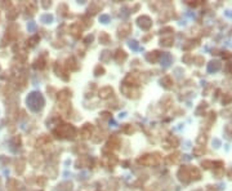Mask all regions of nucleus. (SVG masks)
Instances as JSON below:
<instances>
[{"label": "nucleus", "mask_w": 232, "mask_h": 191, "mask_svg": "<svg viewBox=\"0 0 232 191\" xmlns=\"http://www.w3.org/2000/svg\"><path fill=\"white\" fill-rule=\"evenodd\" d=\"M132 30V25L130 23H123L121 26L119 27V38H125L129 32Z\"/></svg>", "instance_id": "39448f33"}, {"label": "nucleus", "mask_w": 232, "mask_h": 191, "mask_svg": "<svg viewBox=\"0 0 232 191\" xmlns=\"http://www.w3.org/2000/svg\"><path fill=\"white\" fill-rule=\"evenodd\" d=\"M206 140H208V137H206L205 134H200L199 137H197V143H199L200 146H204L205 142H206Z\"/></svg>", "instance_id": "cd10ccee"}, {"label": "nucleus", "mask_w": 232, "mask_h": 191, "mask_svg": "<svg viewBox=\"0 0 232 191\" xmlns=\"http://www.w3.org/2000/svg\"><path fill=\"white\" fill-rule=\"evenodd\" d=\"M124 131H125L126 133H130V132H134V128H133L130 124H125V125H124Z\"/></svg>", "instance_id": "f704fd0d"}, {"label": "nucleus", "mask_w": 232, "mask_h": 191, "mask_svg": "<svg viewBox=\"0 0 232 191\" xmlns=\"http://www.w3.org/2000/svg\"><path fill=\"white\" fill-rule=\"evenodd\" d=\"M232 102V94H225L223 97V105H230Z\"/></svg>", "instance_id": "7c9ffc66"}, {"label": "nucleus", "mask_w": 232, "mask_h": 191, "mask_svg": "<svg viewBox=\"0 0 232 191\" xmlns=\"http://www.w3.org/2000/svg\"><path fill=\"white\" fill-rule=\"evenodd\" d=\"M201 165H202L204 169H209V168H212V167L214 165V163H213L212 160H202Z\"/></svg>", "instance_id": "bb28decb"}, {"label": "nucleus", "mask_w": 232, "mask_h": 191, "mask_svg": "<svg viewBox=\"0 0 232 191\" xmlns=\"http://www.w3.org/2000/svg\"><path fill=\"white\" fill-rule=\"evenodd\" d=\"M161 84L164 85V88H166V89H170V88H173V85H174V82H173V79L169 76V75H166V76H164L161 79Z\"/></svg>", "instance_id": "dca6fc26"}, {"label": "nucleus", "mask_w": 232, "mask_h": 191, "mask_svg": "<svg viewBox=\"0 0 232 191\" xmlns=\"http://www.w3.org/2000/svg\"><path fill=\"white\" fill-rule=\"evenodd\" d=\"M228 176H230V179H232V169L228 172Z\"/></svg>", "instance_id": "a19ab883"}, {"label": "nucleus", "mask_w": 232, "mask_h": 191, "mask_svg": "<svg viewBox=\"0 0 232 191\" xmlns=\"http://www.w3.org/2000/svg\"><path fill=\"white\" fill-rule=\"evenodd\" d=\"M178 178L183 184H188L191 181L190 177V165H182L178 170Z\"/></svg>", "instance_id": "7ed1b4c3"}, {"label": "nucleus", "mask_w": 232, "mask_h": 191, "mask_svg": "<svg viewBox=\"0 0 232 191\" xmlns=\"http://www.w3.org/2000/svg\"><path fill=\"white\" fill-rule=\"evenodd\" d=\"M193 154L196 155V156H202L204 154H205V147L204 146H196L195 149H193Z\"/></svg>", "instance_id": "b1692460"}, {"label": "nucleus", "mask_w": 232, "mask_h": 191, "mask_svg": "<svg viewBox=\"0 0 232 191\" xmlns=\"http://www.w3.org/2000/svg\"><path fill=\"white\" fill-rule=\"evenodd\" d=\"M99 8H101V7H99L98 4H93V5L89 8V13H92V14H93V13H97V11H99Z\"/></svg>", "instance_id": "2f4dec72"}, {"label": "nucleus", "mask_w": 232, "mask_h": 191, "mask_svg": "<svg viewBox=\"0 0 232 191\" xmlns=\"http://www.w3.org/2000/svg\"><path fill=\"white\" fill-rule=\"evenodd\" d=\"M138 25L141 26V27H142L143 30H147V29L151 27L152 22H151V20H150V17H147V16H142V17H139V18H138Z\"/></svg>", "instance_id": "423d86ee"}, {"label": "nucleus", "mask_w": 232, "mask_h": 191, "mask_svg": "<svg viewBox=\"0 0 232 191\" xmlns=\"http://www.w3.org/2000/svg\"><path fill=\"white\" fill-rule=\"evenodd\" d=\"M35 67L38 68H43V67H44V61H43V59H38L36 61V62H35Z\"/></svg>", "instance_id": "c9c22d12"}, {"label": "nucleus", "mask_w": 232, "mask_h": 191, "mask_svg": "<svg viewBox=\"0 0 232 191\" xmlns=\"http://www.w3.org/2000/svg\"><path fill=\"white\" fill-rule=\"evenodd\" d=\"M89 164H90V159L87 158V156H80V158L76 160V167H77V168L89 167Z\"/></svg>", "instance_id": "9b49d317"}, {"label": "nucleus", "mask_w": 232, "mask_h": 191, "mask_svg": "<svg viewBox=\"0 0 232 191\" xmlns=\"http://www.w3.org/2000/svg\"><path fill=\"white\" fill-rule=\"evenodd\" d=\"M70 31H71V35H72V36L80 38V36H81V26H80V23H74V25L71 26Z\"/></svg>", "instance_id": "4468645a"}, {"label": "nucleus", "mask_w": 232, "mask_h": 191, "mask_svg": "<svg viewBox=\"0 0 232 191\" xmlns=\"http://www.w3.org/2000/svg\"><path fill=\"white\" fill-rule=\"evenodd\" d=\"M173 43H174L173 36H165V38L161 39V44L165 45V47H171V45H173Z\"/></svg>", "instance_id": "412c9836"}, {"label": "nucleus", "mask_w": 232, "mask_h": 191, "mask_svg": "<svg viewBox=\"0 0 232 191\" xmlns=\"http://www.w3.org/2000/svg\"><path fill=\"white\" fill-rule=\"evenodd\" d=\"M190 177H191V181H199L201 178V173L199 170V168L196 167H190Z\"/></svg>", "instance_id": "2eb2a0df"}, {"label": "nucleus", "mask_w": 232, "mask_h": 191, "mask_svg": "<svg viewBox=\"0 0 232 191\" xmlns=\"http://www.w3.org/2000/svg\"><path fill=\"white\" fill-rule=\"evenodd\" d=\"M121 91H123V93L126 96V97H129V98H137V97L139 96V91H138V89H135L134 86L123 85Z\"/></svg>", "instance_id": "20e7f679"}, {"label": "nucleus", "mask_w": 232, "mask_h": 191, "mask_svg": "<svg viewBox=\"0 0 232 191\" xmlns=\"http://www.w3.org/2000/svg\"><path fill=\"white\" fill-rule=\"evenodd\" d=\"M225 132H226V134H227L230 138H232V124H228V125L226 127Z\"/></svg>", "instance_id": "72a5a7b5"}, {"label": "nucleus", "mask_w": 232, "mask_h": 191, "mask_svg": "<svg viewBox=\"0 0 232 191\" xmlns=\"http://www.w3.org/2000/svg\"><path fill=\"white\" fill-rule=\"evenodd\" d=\"M53 133L58 138H74L76 134V129L71 124H61L54 129Z\"/></svg>", "instance_id": "f257e3e1"}, {"label": "nucleus", "mask_w": 232, "mask_h": 191, "mask_svg": "<svg viewBox=\"0 0 232 191\" xmlns=\"http://www.w3.org/2000/svg\"><path fill=\"white\" fill-rule=\"evenodd\" d=\"M108 57H110V52L108 50H105V52H103V53H102V61H107L108 59Z\"/></svg>", "instance_id": "e433bc0d"}, {"label": "nucleus", "mask_w": 232, "mask_h": 191, "mask_svg": "<svg viewBox=\"0 0 232 191\" xmlns=\"http://www.w3.org/2000/svg\"><path fill=\"white\" fill-rule=\"evenodd\" d=\"M180 159V154L179 152H174V154H171L169 156H166L165 158V163L168 164V165H171V164H177Z\"/></svg>", "instance_id": "9d476101"}, {"label": "nucleus", "mask_w": 232, "mask_h": 191, "mask_svg": "<svg viewBox=\"0 0 232 191\" xmlns=\"http://www.w3.org/2000/svg\"><path fill=\"white\" fill-rule=\"evenodd\" d=\"M93 133V125L92 124H84V127L80 129V134L83 138H89Z\"/></svg>", "instance_id": "0eeeda50"}, {"label": "nucleus", "mask_w": 232, "mask_h": 191, "mask_svg": "<svg viewBox=\"0 0 232 191\" xmlns=\"http://www.w3.org/2000/svg\"><path fill=\"white\" fill-rule=\"evenodd\" d=\"M70 97H71V92L68 89H62L58 94V101L59 102H68Z\"/></svg>", "instance_id": "f8f14e48"}, {"label": "nucleus", "mask_w": 232, "mask_h": 191, "mask_svg": "<svg viewBox=\"0 0 232 191\" xmlns=\"http://www.w3.org/2000/svg\"><path fill=\"white\" fill-rule=\"evenodd\" d=\"M71 186H72L71 182H62V184L58 186V191H70Z\"/></svg>", "instance_id": "4be33fe9"}, {"label": "nucleus", "mask_w": 232, "mask_h": 191, "mask_svg": "<svg viewBox=\"0 0 232 191\" xmlns=\"http://www.w3.org/2000/svg\"><path fill=\"white\" fill-rule=\"evenodd\" d=\"M216 119H217V114H216L214 111H212L210 114H209V116H208V124L214 123V121H216Z\"/></svg>", "instance_id": "c756f323"}, {"label": "nucleus", "mask_w": 232, "mask_h": 191, "mask_svg": "<svg viewBox=\"0 0 232 191\" xmlns=\"http://www.w3.org/2000/svg\"><path fill=\"white\" fill-rule=\"evenodd\" d=\"M168 142H169V146H170V147H177V146L179 145V140H178L175 136H170V137L168 138Z\"/></svg>", "instance_id": "5701e85b"}, {"label": "nucleus", "mask_w": 232, "mask_h": 191, "mask_svg": "<svg viewBox=\"0 0 232 191\" xmlns=\"http://www.w3.org/2000/svg\"><path fill=\"white\" fill-rule=\"evenodd\" d=\"M161 105H164L165 109H169L171 105H173V100H171V97H169V96H168V97H165L164 100L161 101Z\"/></svg>", "instance_id": "393cba45"}, {"label": "nucleus", "mask_w": 232, "mask_h": 191, "mask_svg": "<svg viewBox=\"0 0 232 191\" xmlns=\"http://www.w3.org/2000/svg\"><path fill=\"white\" fill-rule=\"evenodd\" d=\"M204 57H201V56H197V57H195V63L197 65V66H201L202 63H204Z\"/></svg>", "instance_id": "473e14b6"}, {"label": "nucleus", "mask_w": 232, "mask_h": 191, "mask_svg": "<svg viewBox=\"0 0 232 191\" xmlns=\"http://www.w3.org/2000/svg\"><path fill=\"white\" fill-rule=\"evenodd\" d=\"M160 160H161L160 155L157 152H155V154L143 155L142 158L138 159V163L142 164V165H156V164H159Z\"/></svg>", "instance_id": "f03ea898"}, {"label": "nucleus", "mask_w": 232, "mask_h": 191, "mask_svg": "<svg viewBox=\"0 0 232 191\" xmlns=\"http://www.w3.org/2000/svg\"><path fill=\"white\" fill-rule=\"evenodd\" d=\"M112 94H114V89L111 88V86H105V88H102L99 91V97L103 100L112 97Z\"/></svg>", "instance_id": "1a4fd4ad"}, {"label": "nucleus", "mask_w": 232, "mask_h": 191, "mask_svg": "<svg viewBox=\"0 0 232 191\" xmlns=\"http://www.w3.org/2000/svg\"><path fill=\"white\" fill-rule=\"evenodd\" d=\"M99 41L102 43V44H107V43L110 41L108 34H106V32H101V35H99Z\"/></svg>", "instance_id": "a878e982"}, {"label": "nucleus", "mask_w": 232, "mask_h": 191, "mask_svg": "<svg viewBox=\"0 0 232 191\" xmlns=\"http://www.w3.org/2000/svg\"><path fill=\"white\" fill-rule=\"evenodd\" d=\"M221 67H222V63L219 62V61H212V62L209 63V66H208V70L210 71V72H216V71H218V70H221Z\"/></svg>", "instance_id": "f3484780"}, {"label": "nucleus", "mask_w": 232, "mask_h": 191, "mask_svg": "<svg viewBox=\"0 0 232 191\" xmlns=\"http://www.w3.org/2000/svg\"><path fill=\"white\" fill-rule=\"evenodd\" d=\"M103 72H105V68H103L101 65H98L96 68H94V75L99 76V75H103Z\"/></svg>", "instance_id": "c85d7f7f"}, {"label": "nucleus", "mask_w": 232, "mask_h": 191, "mask_svg": "<svg viewBox=\"0 0 232 191\" xmlns=\"http://www.w3.org/2000/svg\"><path fill=\"white\" fill-rule=\"evenodd\" d=\"M160 56H161V53L159 50H153V52H150V53L147 54V59L151 61V62H156Z\"/></svg>", "instance_id": "6ab92c4d"}, {"label": "nucleus", "mask_w": 232, "mask_h": 191, "mask_svg": "<svg viewBox=\"0 0 232 191\" xmlns=\"http://www.w3.org/2000/svg\"><path fill=\"white\" fill-rule=\"evenodd\" d=\"M119 146H120V140H119V137H116V136H112L110 138V141H108V143H107V149H119ZM106 149V150H107Z\"/></svg>", "instance_id": "ddd939ff"}, {"label": "nucleus", "mask_w": 232, "mask_h": 191, "mask_svg": "<svg viewBox=\"0 0 232 191\" xmlns=\"http://www.w3.org/2000/svg\"><path fill=\"white\" fill-rule=\"evenodd\" d=\"M115 59L117 61V62H124V61L126 59V53L123 49H117L116 53H115Z\"/></svg>", "instance_id": "a211bd4d"}, {"label": "nucleus", "mask_w": 232, "mask_h": 191, "mask_svg": "<svg viewBox=\"0 0 232 191\" xmlns=\"http://www.w3.org/2000/svg\"><path fill=\"white\" fill-rule=\"evenodd\" d=\"M191 59H192L191 54H186V56L183 57V61H184V62H187V63H188V62H190V61H191Z\"/></svg>", "instance_id": "4c0bfd02"}, {"label": "nucleus", "mask_w": 232, "mask_h": 191, "mask_svg": "<svg viewBox=\"0 0 232 191\" xmlns=\"http://www.w3.org/2000/svg\"><path fill=\"white\" fill-rule=\"evenodd\" d=\"M117 163V159L115 155H105L103 156V164L106 167H114L115 164Z\"/></svg>", "instance_id": "6e6552de"}, {"label": "nucleus", "mask_w": 232, "mask_h": 191, "mask_svg": "<svg viewBox=\"0 0 232 191\" xmlns=\"http://www.w3.org/2000/svg\"><path fill=\"white\" fill-rule=\"evenodd\" d=\"M206 191H218V189L216 187V186H208V187H206Z\"/></svg>", "instance_id": "58836bf2"}, {"label": "nucleus", "mask_w": 232, "mask_h": 191, "mask_svg": "<svg viewBox=\"0 0 232 191\" xmlns=\"http://www.w3.org/2000/svg\"><path fill=\"white\" fill-rule=\"evenodd\" d=\"M66 67H68V68H70V70H76V68H77L76 61H75L72 57L67 58V61H66Z\"/></svg>", "instance_id": "aec40b11"}, {"label": "nucleus", "mask_w": 232, "mask_h": 191, "mask_svg": "<svg viewBox=\"0 0 232 191\" xmlns=\"http://www.w3.org/2000/svg\"><path fill=\"white\" fill-rule=\"evenodd\" d=\"M226 70H227L230 74H232V63H227V65H226Z\"/></svg>", "instance_id": "ea45409f"}]
</instances>
